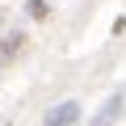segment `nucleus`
<instances>
[{
	"instance_id": "f257e3e1",
	"label": "nucleus",
	"mask_w": 126,
	"mask_h": 126,
	"mask_svg": "<svg viewBox=\"0 0 126 126\" xmlns=\"http://www.w3.org/2000/svg\"><path fill=\"white\" fill-rule=\"evenodd\" d=\"M72 122H80V101H63L46 113V126H72Z\"/></svg>"
},
{
	"instance_id": "f03ea898",
	"label": "nucleus",
	"mask_w": 126,
	"mask_h": 126,
	"mask_svg": "<svg viewBox=\"0 0 126 126\" xmlns=\"http://www.w3.org/2000/svg\"><path fill=\"white\" fill-rule=\"evenodd\" d=\"M122 101H126V97H122V93H113V97H109V101H105V105L97 109V118H93L88 126H113V118H118V109H122Z\"/></svg>"
},
{
	"instance_id": "7ed1b4c3",
	"label": "nucleus",
	"mask_w": 126,
	"mask_h": 126,
	"mask_svg": "<svg viewBox=\"0 0 126 126\" xmlns=\"http://www.w3.org/2000/svg\"><path fill=\"white\" fill-rule=\"evenodd\" d=\"M25 13H30L34 21H42V17H46V0H30V4H25Z\"/></svg>"
}]
</instances>
